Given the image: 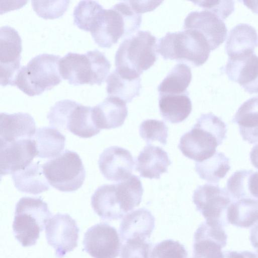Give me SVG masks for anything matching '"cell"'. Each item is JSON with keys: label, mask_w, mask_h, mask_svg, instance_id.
<instances>
[{"label": "cell", "mask_w": 258, "mask_h": 258, "mask_svg": "<svg viewBox=\"0 0 258 258\" xmlns=\"http://www.w3.org/2000/svg\"><path fill=\"white\" fill-rule=\"evenodd\" d=\"M227 126L212 113L203 114L191 130L181 137L178 148L185 157L197 162L213 156L226 138Z\"/></svg>", "instance_id": "6da1fadb"}, {"label": "cell", "mask_w": 258, "mask_h": 258, "mask_svg": "<svg viewBox=\"0 0 258 258\" xmlns=\"http://www.w3.org/2000/svg\"><path fill=\"white\" fill-rule=\"evenodd\" d=\"M141 22L142 14L125 1L109 9H104L90 32L98 46L110 48L120 38L132 35L140 28Z\"/></svg>", "instance_id": "7a4b0ae2"}, {"label": "cell", "mask_w": 258, "mask_h": 258, "mask_svg": "<svg viewBox=\"0 0 258 258\" xmlns=\"http://www.w3.org/2000/svg\"><path fill=\"white\" fill-rule=\"evenodd\" d=\"M111 64L97 49L84 54L69 52L58 62L61 77L71 85H101L107 79Z\"/></svg>", "instance_id": "3957f363"}, {"label": "cell", "mask_w": 258, "mask_h": 258, "mask_svg": "<svg viewBox=\"0 0 258 258\" xmlns=\"http://www.w3.org/2000/svg\"><path fill=\"white\" fill-rule=\"evenodd\" d=\"M157 44L156 38L148 31H139L126 38L115 54L116 69L140 77L156 61Z\"/></svg>", "instance_id": "277c9868"}, {"label": "cell", "mask_w": 258, "mask_h": 258, "mask_svg": "<svg viewBox=\"0 0 258 258\" xmlns=\"http://www.w3.org/2000/svg\"><path fill=\"white\" fill-rule=\"evenodd\" d=\"M211 51L203 34L191 29L168 32L157 44V52L164 59L184 61L196 67L207 60Z\"/></svg>", "instance_id": "5b68a950"}, {"label": "cell", "mask_w": 258, "mask_h": 258, "mask_svg": "<svg viewBox=\"0 0 258 258\" xmlns=\"http://www.w3.org/2000/svg\"><path fill=\"white\" fill-rule=\"evenodd\" d=\"M59 55L43 53L32 58L18 72L16 86L30 96L39 95L51 89L61 81L59 73Z\"/></svg>", "instance_id": "8992f818"}, {"label": "cell", "mask_w": 258, "mask_h": 258, "mask_svg": "<svg viewBox=\"0 0 258 258\" xmlns=\"http://www.w3.org/2000/svg\"><path fill=\"white\" fill-rule=\"evenodd\" d=\"M51 217L41 197H22L15 207L13 230L16 239L24 247L35 245Z\"/></svg>", "instance_id": "52a82bcc"}, {"label": "cell", "mask_w": 258, "mask_h": 258, "mask_svg": "<svg viewBox=\"0 0 258 258\" xmlns=\"http://www.w3.org/2000/svg\"><path fill=\"white\" fill-rule=\"evenodd\" d=\"M139 205L136 190L125 181L103 184L96 189L91 197L94 212L103 220L121 219Z\"/></svg>", "instance_id": "ba28073f"}, {"label": "cell", "mask_w": 258, "mask_h": 258, "mask_svg": "<svg viewBox=\"0 0 258 258\" xmlns=\"http://www.w3.org/2000/svg\"><path fill=\"white\" fill-rule=\"evenodd\" d=\"M47 118L52 127L68 130L82 138H89L100 132L92 116V107L75 101L65 99L57 101L50 109Z\"/></svg>", "instance_id": "9c48e42d"}, {"label": "cell", "mask_w": 258, "mask_h": 258, "mask_svg": "<svg viewBox=\"0 0 258 258\" xmlns=\"http://www.w3.org/2000/svg\"><path fill=\"white\" fill-rule=\"evenodd\" d=\"M45 176L54 188L62 192H73L83 185L86 171L80 156L66 150L57 157L42 165Z\"/></svg>", "instance_id": "30bf717a"}, {"label": "cell", "mask_w": 258, "mask_h": 258, "mask_svg": "<svg viewBox=\"0 0 258 258\" xmlns=\"http://www.w3.org/2000/svg\"><path fill=\"white\" fill-rule=\"evenodd\" d=\"M192 200L206 222L219 223L224 226L227 221L228 208L234 201L227 190L212 183L198 186L194 191Z\"/></svg>", "instance_id": "8fae6325"}, {"label": "cell", "mask_w": 258, "mask_h": 258, "mask_svg": "<svg viewBox=\"0 0 258 258\" xmlns=\"http://www.w3.org/2000/svg\"><path fill=\"white\" fill-rule=\"evenodd\" d=\"M22 40L17 31L4 26L0 30V81L3 86H15L20 68Z\"/></svg>", "instance_id": "7c38bea8"}, {"label": "cell", "mask_w": 258, "mask_h": 258, "mask_svg": "<svg viewBox=\"0 0 258 258\" xmlns=\"http://www.w3.org/2000/svg\"><path fill=\"white\" fill-rule=\"evenodd\" d=\"M45 228L47 243L54 248L56 257L62 258L77 246L79 228L69 215L55 214L50 218Z\"/></svg>", "instance_id": "4fadbf2b"}, {"label": "cell", "mask_w": 258, "mask_h": 258, "mask_svg": "<svg viewBox=\"0 0 258 258\" xmlns=\"http://www.w3.org/2000/svg\"><path fill=\"white\" fill-rule=\"evenodd\" d=\"M84 250L94 258H116L121 242L115 228L100 223L89 228L84 234Z\"/></svg>", "instance_id": "5bb4252c"}, {"label": "cell", "mask_w": 258, "mask_h": 258, "mask_svg": "<svg viewBox=\"0 0 258 258\" xmlns=\"http://www.w3.org/2000/svg\"><path fill=\"white\" fill-rule=\"evenodd\" d=\"M223 227L219 223H202L195 233L191 258H223L222 249L227 240Z\"/></svg>", "instance_id": "9a60e30c"}, {"label": "cell", "mask_w": 258, "mask_h": 258, "mask_svg": "<svg viewBox=\"0 0 258 258\" xmlns=\"http://www.w3.org/2000/svg\"><path fill=\"white\" fill-rule=\"evenodd\" d=\"M36 156V146L32 138L10 142H0L1 175L12 174L24 169Z\"/></svg>", "instance_id": "2e32d148"}, {"label": "cell", "mask_w": 258, "mask_h": 258, "mask_svg": "<svg viewBox=\"0 0 258 258\" xmlns=\"http://www.w3.org/2000/svg\"><path fill=\"white\" fill-rule=\"evenodd\" d=\"M184 28L195 30L203 34L211 50L217 48L224 41L227 32L223 21L214 13L206 10L189 13L184 20Z\"/></svg>", "instance_id": "e0dca14e"}, {"label": "cell", "mask_w": 258, "mask_h": 258, "mask_svg": "<svg viewBox=\"0 0 258 258\" xmlns=\"http://www.w3.org/2000/svg\"><path fill=\"white\" fill-rule=\"evenodd\" d=\"M98 166L108 180L121 181L132 175L135 162L130 152L118 146H111L100 154Z\"/></svg>", "instance_id": "ac0fdd59"}, {"label": "cell", "mask_w": 258, "mask_h": 258, "mask_svg": "<svg viewBox=\"0 0 258 258\" xmlns=\"http://www.w3.org/2000/svg\"><path fill=\"white\" fill-rule=\"evenodd\" d=\"M225 72L249 93L258 92V56L253 52L228 58Z\"/></svg>", "instance_id": "d6986e66"}, {"label": "cell", "mask_w": 258, "mask_h": 258, "mask_svg": "<svg viewBox=\"0 0 258 258\" xmlns=\"http://www.w3.org/2000/svg\"><path fill=\"white\" fill-rule=\"evenodd\" d=\"M36 131L35 120L28 113H1L0 142L32 139Z\"/></svg>", "instance_id": "ffe728a7"}, {"label": "cell", "mask_w": 258, "mask_h": 258, "mask_svg": "<svg viewBox=\"0 0 258 258\" xmlns=\"http://www.w3.org/2000/svg\"><path fill=\"white\" fill-rule=\"evenodd\" d=\"M126 103L115 97H107L102 102L92 107L94 123L100 130L121 126L128 114Z\"/></svg>", "instance_id": "44dd1931"}, {"label": "cell", "mask_w": 258, "mask_h": 258, "mask_svg": "<svg viewBox=\"0 0 258 258\" xmlns=\"http://www.w3.org/2000/svg\"><path fill=\"white\" fill-rule=\"evenodd\" d=\"M171 164L167 152L162 148L148 144L136 159L135 170L142 177L159 179Z\"/></svg>", "instance_id": "7402d4cb"}, {"label": "cell", "mask_w": 258, "mask_h": 258, "mask_svg": "<svg viewBox=\"0 0 258 258\" xmlns=\"http://www.w3.org/2000/svg\"><path fill=\"white\" fill-rule=\"evenodd\" d=\"M155 227V218L146 208H140L126 214L119 228L121 242L135 238L149 239Z\"/></svg>", "instance_id": "603a6c76"}, {"label": "cell", "mask_w": 258, "mask_h": 258, "mask_svg": "<svg viewBox=\"0 0 258 258\" xmlns=\"http://www.w3.org/2000/svg\"><path fill=\"white\" fill-rule=\"evenodd\" d=\"M258 46V35L255 29L247 24H239L229 32L225 44L229 58H234L253 52Z\"/></svg>", "instance_id": "cb8c5ba5"}, {"label": "cell", "mask_w": 258, "mask_h": 258, "mask_svg": "<svg viewBox=\"0 0 258 258\" xmlns=\"http://www.w3.org/2000/svg\"><path fill=\"white\" fill-rule=\"evenodd\" d=\"M12 175L15 186L21 192L35 195L49 189L42 165L39 162L31 163L24 169Z\"/></svg>", "instance_id": "d4e9b609"}, {"label": "cell", "mask_w": 258, "mask_h": 258, "mask_svg": "<svg viewBox=\"0 0 258 258\" xmlns=\"http://www.w3.org/2000/svg\"><path fill=\"white\" fill-rule=\"evenodd\" d=\"M232 121L239 125L240 134L244 141L250 144H258L257 96L243 103Z\"/></svg>", "instance_id": "484cf974"}, {"label": "cell", "mask_w": 258, "mask_h": 258, "mask_svg": "<svg viewBox=\"0 0 258 258\" xmlns=\"http://www.w3.org/2000/svg\"><path fill=\"white\" fill-rule=\"evenodd\" d=\"M141 81L140 77L131 76L115 69L106 79L108 95L129 103L139 95L142 88Z\"/></svg>", "instance_id": "4316f807"}, {"label": "cell", "mask_w": 258, "mask_h": 258, "mask_svg": "<svg viewBox=\"0 0 258 258\" xmlns=\"http://www.w3.org/2000/svg\"><path fill=\"white\" fill-rule=\"evenodd\" d=\"M37 151L36 157L51 158L60 154L64 149L66 137L53 127L36 129L32 137Z\"/></svg>", "instance_id": "83f0119b"}, {"label": "cell", "mask_w": 258, "mask_h": 258, "mask_svg": "<svg viewBox=\"0 0 258 258\" xmlns=\"http://www.w3.org/2000/svg\"><path fill=\"white\" fill-rule=\"evenodd\" d=\"M159 107L164 120L172 123H177L188 117L192 110V104L187 93L160 95Z\"/></svg>", "instance_id": "f1b7e54d"}, {"label": "cell", "mask_w": 258, "mask_h": 258, "mask_svg": "<svg viewBox=\"0 0 258 258\" xmlns=\"http://www.w3.org/2000/svg\"><path fill=\"white\" fill-rule=\"evenodd\" d=\"M227 223L241 228L258 223V199L244 198L234 201L227 211Z\"/></svg>", "instance_id": "f546056e"}, {"label": "cell", "mask_w": 258, "mask_h": 258, "mask_svg": "<svg viewBox=\"0 0 258 258\" xmlns=\"http://www.w3.org/2000/svg\"><path fill=\"white\" fill-rule=\"evenodd\" d=\"M191 77V69L188 66L183 63L177 64L159 84V95L187 93L186 89Z\"/></svg>", "instance_id": "4dcf8cb0"}, {"label": "cell", "mask_w": 258, "mask_h": 258, "mask_svg": "<svg viewBox=\"0 0 258 258\" xmlns=\"http://www.w3.org/2000/svg\"><path fill=\"white\" fill-rule=\"evenodd\" d=\"M230 169L229 159L222 152H216L211 157L195 164L200 178L211 183H218Z\"/></svg>", "instance_id": "1f68e13d"}, {"label": "cell", "mask_w": 258, "mask_h": 258, "mask_svg": "<svg viewBox=\"0 0 258 258\" xmlns=\"http://www.w3.org/2000/svg\"><path fill=\"white\" fill-rule=\"evenodd\" d=\"M103 10L96 1H81L74 9V23L80 29L91 32Z\"/></svg>", "instance_id": "d6a6232c"}, {"label": "cell", "mask_w": 258, "mask_h": 258, "mask_svg": "<svg viewBox=\"0 0 258 258\" xmlns=\"http://www.w3.org/2000/svg\"><path fill=\"white\" fill-rule=\"evenodd\" d=\"M168 127L163 121L147 119L143 121L139 128L140 135L148 144L158 141L162 145L167 144Z\"/></svg>", "instance_id": "836d02e7"}, {"label": "cell", "mask_w": 258, "mask_h": 258, "mask_svg": "<svg viewBox=\"0 0 258 258\" xmlns=\"http://www.w3.org/2000/svg\"><path fill=\"white\" fill-rule=\"evenodd\" d=\"M122 243L120 248L121 258H151L153 247L149 240L134 238Z\"/></svg>", "instance_id": "e575fe53"}, {"label": "cell", "mask_w": 258, "mask_h": 258, "mask_svg": "<svg viewBox=\"0 0 258 258\" xmlns=\"http://www.w3.org/2000/svg\"><path fill=\"white\" fill-rule=\"evenodd\" d=\"M252 170H241L235 172L227 182V191L235 200L250 198L248 189V179Z\"/></svg>", "instance_id": "d590c367"}, {"label": "cell", "mask_w": 258, "mask_h": 258, "mask_svg": "<svg viewBox=\"0 0 258 258\" xmlns=\"http://www.w3.org/2000/svg\"><path fill=\"white\" fill-rule=\"evenodd\" d=\"M33 10L40 17L45 19H53L61 17L67 11L69 1H31Z\"/></svg>", "instance_id": "8d00e7d4"}, {"label": "cell", "mask_w": 258, "mask_h": 258, "mask_svg": "<svg viewBox=\"0 0 258 258\" xmlns=\"http://www.w3.org/2000/svg\"><path fill=\"white\" fill-rule=\"evenodd\" d=\"M187 252L184 246L177 241L163 240L155 245L151 258H187Z\"/></svg>", "instance_id": "74e56055"}, {"label": "cell", "mask_w": 258, "mask_h": 258, "mask_svg": "<svg viewBox=\"0 0 258 258\" xmlns=\"http://www.w3.org/2000/svg\"><path fill=\"white\" fill-rule=\"evenodd\" d=\"M192 3L214 13L221 20H224L234 11L232 1H198Z\"/></svg>", "instance_id": "f35d334b"}, {"label": "cell", "mask_w": 258, "mask_h": 258, "mask_svg": "<svg viewBox=\"0 0 258 258\" xmlns=\"http://www.w3.org/2000/svg\"><path fill=\"white\" fill-rule=\"evenodd\" d=\"M131 6L138 13H142L151 11L162 3V1H128Z\"/></svg>", "instance_id": "ab89813d"}, {"label": "cell", "mask_w": 258, "mask_h": 258, "mask_svg": "<svg viewBox=\"0 0 258 258\" xmlns=\"http://www.w3.org/2000/svg\"><path fill=\"white\" fill-rule=\"evenodd\" d=\"M248 189L250 198L258 199V171L252 170L248 179Z\"/></svg>", "instance_id": "60d3db41"}, {"label": "cell", "mask_w": 258, "mask_h": 258, "mask_svg": "<svg viewBox=\"0 0 258 258\" xmlns=\"http://www.w3.org/2000/svg\"><path fill=\"white\" fill-rule=\"evenodd\" d=\"M223 258H258V255L249 251H226L223 252Z\"/></svg>", "instance_id": "b9f144b4"}, {"label": "cell", "mask_w": 258, "mask_h": 258, "mask_svg": "<svg viewBox=\"0 0 258 258\" xmlns=\"http://www.w3.org/2000/svg\"><path fill=\"white\" fill-rule=\"evenodd\" d=\"M250 240L252 246L258 253V224L250 231Z\"/></svg>", "instance_id": "7bdbcfd3"}, {"label": "cell", "mask_w": 258, "mask_h": 258, "mask_svg": "<svg viewBox=\"0 0 258 258\" xmlns=\"http://www.w3.org/2000/svg\"><path fill=\"white\" fill-rule=\"evenodd\" d=\"M250 158L252 165L258 169V144L251 149L250 153Z\"/></svg>", "instance_id": "ee69618b"}, {"label": "cell", "mask_w": 258, "mask_h": 258, "mask_svg": "<svg viewBox=\"0 0 258 258\" xmlns=\"http://www.w3.org/2000/svg\"><path fill=\"white\" fill-rule=\"evenodd\" d=\"M257 97H258V96H257Z\"/></svg>", "instance_id": "f6af8a7d"}]
</instances>
